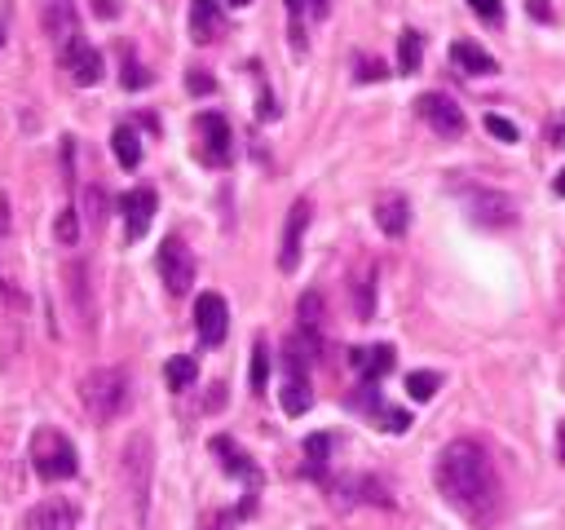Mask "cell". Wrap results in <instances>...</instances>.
<instances>
[{"label":"cell","mask_w":565,"mask_h":530,"mask_svg":"<svg viewBox=\"0 0 565 530\" xmlns=\"http://www.w3.org/2000/svg\"><path fill=\"white\" fill-rule=\"evenodd\" d=\"M437 491L442 500L473 526H490L504 508V491H499V473L490 464V455L468 438L446 442L442 455H437Z\"/></svg>","instance_id":"1"},{"label":"cell","mask_w":565,"mask_h":530,"mask_svg":"<svg viewBox=\"0 0 565 530\" xmlns=\"http://www.w3.org/2000/svg\"><path fill=\"white\" fill-rule=\"evenodd\" d=\"M80 398H84V407H89V416L106 424V420H115L124 407H129L133 380H129V371L124 367H98V371L84 376Z\"/></svg>","instance_id":"2"},{"label":"cell","mask_w":565,"mask_h":530,"mask_svg":"<svg viewBox=\"0 0 565 530\" xmlns=\"http://www.w3.org/2000/svg\"><path fill=\"white\" fill-rule=\"evenodd\" d=\"M31 464H36V473L45 477V482H67V477H76V469H80L76 447H71V438L58 429H40L36 438H31Z\"/></svg>","instance_id":"3"},{"label":"cell","mask_w":565,"mask_h":530,"mask_svg":"<svg viewBox=\"0 0 565 530\" xmlns=\"http://www.w3.org/2000/svg\"><path fill=\"white\" fill-rule=\"evenodd\" d=\"M283 411L287 416H305L309 402H314V389H309V354L301 349V336H292L283 349Z\"/></svg>","instance_id":"4"},{"label":"cell","mask_w":565,"mask_h":530,"mask_svg":"<svg viewBox=\"0 0 565 530\" xmlns=\"http://www.w3.org/2000/svg\"><path fill=\"white\" fill-rule=\"evenodd\" d=\"M464 208L477 226L486 230H504L517 221V204L504 195V190H490V186H468L464 190Z\"/></svg>","instance_id":"5"},{"label":"cell","mask_w":565,"mask_h":530,"mask_svg":"<svg viewBox=\"0 0 565 530\" xmlns=\"http://www.w3.org/2000/svg\"><path fill=\"white\" fill-rule=\"evenodd\" d=\"M159 274H164V288L173 296H186L195 283V257L177 235L164 239V248H159Z\"/></svg>","instance_id":"6"},{"label":"cell","mask_w":565,"mask_h":530,"mask_svg":"<svg viewBox=\"0 0 565 530\" xmlns=\"http://www.w3.org/2000/svg\"><path fill=\"white\" fill-rule=\"evenodd\" d=\"M415 111H420V120L429 124L437 137H464V129H468L464 111L446 98V93H424V98L415 102Z\"/></svg>","instance_id":"7"},{"label":"cell","mask_w":565,"mask_h":530,"mask_svg":"<svg viewBox=\"0 0 565 530\" xmlns=\"http://www.w3.org/2000/svg\"><path fill=\"white\" fill-rule=\"evenodd\" d=\"M124 477H129L137 517H146V495H151V438H133L124 447Z\"/></svg>","instance_id":"8"},{"label":"cell","mask_w":565,"mask_h":530,"mask_svg":"<svg viewBox=\"0 0 565 530\" xmlns=\"http://www.w3.org/2000/svg\"><path fill=\"white\" fill-rule=\"evenodd\" d=\"M195 332H199V345H221L230 332V310H226V296L217 292H204L195 301Z\"/></svg>","instance_id":"9"},{"label":"cell","mask_w":565,"mask_h":530,"mask_svg":"<svg viewBox=\"0 0 565 530\" xmlns=\"http://www.w3.org/2000/svg\"><path fill=\"white\" fill-rule=\"evenodd\" d=\"M62 53V67H67V76L80 84V89H89V84H98L102 80V53L89 45V40H80V36H71L67 45H58Z\"/></svg>","instance_id":"10"},{"label":"cell","mask_w":565,"mask_h":530,"mask_svg":"<svg viewBox=\"0 0 565 530\" xmlns=\"http://www.w3.org/2000/svg\"><path fill=\"white\" fill-rule=\"evenodd\" d=\"M199 137H204V142H199V159L226 168L230 164V124H226V115H217V111L199 115Z\"/></svg>","instance_id":"11"},{"label":"cell","mask_w":565,"mask_h":530,"mask_svg":"<svg viewBox=\"0 0 565 530\" xmlns=\"http://www.w3.org/2000/svg\"><path fill=\"white\" fill-rule=\"evenodd\" d=\"M309 230V199H296L292 208H287V226H283V243H279V270L292 274L296 265H301V239Z\"/></svg>","instance_id":"12"},{"label":"cell","mask_w":565,"mask_h":530,"mask_svg":"<svg viewBox=\"0 0 565 530\" xmlns=\"http://www.w3.org/2000/svg\"><path fill=\"white\" fill-rule=\"evenodd\" d=\"M120 208H124V235L129 239H142L146 230H151V221H155V190H129V195L120 199Z\"/></svg>","instance_id":"13"},{"label":"cell","mask_w":565,"mask_h":530,"mask_svg":"<svg viewBox=\"0 0 565 530\" xmlns=\"http://www.w3.org/2000/svg\"><path fill=\"white\" fill-rule=\"evenodd\" d=\"M212 451L221 455L226 473H234V477H243V482H248V495H252V504H257V491H261V473H257V464H252L248 455L234 447L230 438H212Z\"/></svg>","instance_id":"14"},{"label":"cell","mask_w":565,"mask_h":530,"mask_svg":"<svg viewBox=\"0 0 565 530\" xmlns=\"http://www.w3.org/2000/svg\"><path fill=\"white\" fill-rule=\"evenodd\" d=\"M23 530H76V508L67 500H45L27 513Z\"/></svg>","instance_id":"15"},{"label":"cell","mask_w":565,"mask_h":530,"mask_svg":"<svg viewBox=\"0 0 565 530\" xmlns=\"http://www.w3.org/2000/svg\"><path fill=\"white\" fill-rule=\"evenodd\" d=\"M376 226L385 230L389 239H402L411 226V204L402 195H380L376 199Z\"/></svg>","instance_id":"16"},{"label":"cell","mask_w":565,"mask_h":530,"mask_svg":"<svg viewBox=\"0 0 565 530\" xmlns=\"http://www.w3.org/2000/svg\"><path fill=\"white\" fill-rule=\"evenodd\" d=\"M349 363H354V371H358L362 380H367V385H376L380 376H389V371H393V349H389V345L354 349V354H349Z\"/></svg>","instance_id":"17"},{"label":"cell","mask_w":565,"mask_h":530,"mask_svg":"<svg viewBox=\"0 0 565 530\" xmlns=\"http://www.w3.org/2000/svg\"><path fill=\"white\" fill-rule=\"evenodd\" d=\"M451 58H455V67H460L464 76H495V71H499V62L490 58L482 45H473V40H455Z\"/></svg>","instance_id":"18"},{"label":"cell","mask_w":565,"mask_h":530,"mask_svg":"<svg viewBox=\"0 0 565 530\" xmlns=\"http://www.w3.org/2000/svg\"><path fill=\"white\" fill-rule=\"evenodd\" d=\"M221 5L217 0H195L190 5V36L199 40V45H208V40H217L221 36Z\"/></svg>","instance_id":"19"},{"label":"cell","mask_w":565,"mask_h":530,"mask_svg":"<svg viewBox=\"0 0 565 530\" xmlns=\"http://www.w3.org/2000/svg\"><path fill=\"white\" fill-rule=\"evenodd\" d=\"M111 151H115V159H120V168L142 164V142H137V133L129 129V124H120V129L111 133Z\"/></svg>","instance_id":"20"},{"label":"cell","mask_w":565,"mask_h":530,"mask_svg":"<svg viewBox=\"0 0 565 530\" xmlns=\"http://www.w3.org/2000/svg\"><path fill=\"white\" fill-rule=\"evenodd\" d=\"M349 292H354V310L358 318L367 323L371 314H376V270H362L354 283H349Z\"/></svg>","instance_id":"21"},{"label":"cell","mask_w":565,"mask_h":530,"mask_svg":"<svg viewBox=\"0 0 565 530\" xmlns=\"http://www.w3.org/2000/svg\"><path fill=\"white\" fill-rule=\"evenodd\" d=\"M420 58H424V36L407 27L398 36V71H407V76H411V71H420Z\"/></svg>","instance_id":"22"},{"label":"cell","mask_w":565,"mask_h":530,"mask_svg":"<svg viewBox=\"0 0 565 530\" xmlns=\"http://www.w3.org/2000/svg\"><path fill=\"white\" fill-rule=\"evenodd\" d=\"M323 296L318 292H305L301 301H296V318H301V332L305 336H318V327H323Z\"/></svg>","instance_id":"23"},{"label":"cell","mask_w":565,"mask_h":530,"mask_svg":"<svg viewBox=\"0 0 565 530\" xmlns=\"http://www.w3.org/2000/svg\"><path fill=\"white\" fill-rule=\"evenodd\" d=\"M327 451H332V438L327 433H314V438H305V469L314 477L327 473Z\"/></svg>","instance_id":"24"},{"label":"cell","mask_w":565,"mask_h":530,"mask_svg":"<svg viewBox=\"0 0 565 530\" xmlns=\"http://www.w3.org/2000/svg\"><path fill=\"white\" fill-rule=\"evenodd\" d=\"M164 376H168V385H173V389H190V385H195V376H199V363L190 354H177L173 363L164 367Z\"/></svg>","instance_id":"25"},{"label":"cell","mask_w":565,"mask_h":530,"mask_svg":"<svg viewBox=\"0 0 565 530\" xmlns=\"http://www.w3.org/2000/svg\"><path fill=\"white\" fill-rule=\"evenodd\" d=\"M437 385H442V376H437V371H411V376H407V394L415 402H429L437 394Z\"/></svg>","instance_id":"26"},{"label":"cell","mask_w":565,"mask_h":530,"mask_svg":"<svg viewBox=\"0 0 565 530\" xmlns=\"http://www.w3.org/2000/svg\"><path fill=\"white\" fill-rule=\"evenodd\" d=\"M53 235H58L62 248H76V239H80V217H76V208H62V212H58V226H53Z\"/></svg>","instance_id":"27"},{"label":"cell","mask_w":565,"mask_h":530,"mask_svg":"<svg viewBox=\"0 0 565 530\" xmlns=\"http://www.w3.org/2000/svg\"><path fill=\"white\" fill-rule=\"evenodd\" d=\"M265 380H270V349L257 345L252 349V389H257V394L265 389Z\"/></svg>","instance_id":"28"},{"label":"cell","mask_w":565,"mask_h":530,"mask_svg":"<svg viewBox=\"0 0 565 530\" xmlns=\"http://www.w3.org/2000/svg\"><path fill=\"white\" fill-rule=\"evenodd\" d=\"M468 9H473L477 18H486V23H499V18H504V5H499V0H468Z\"/></svg>","instance_id":"29"},{"label":"cell","mask_w":565,"mask_h":530,"mask_svg":"<svg viewBox=\"0 0 565 530\" xmlns=\"http://www.w3.org/2000/svg\"><path fill=\"white\" fill-rule=\"evenodd\" d=\"M486 129L499 137V142H517V124H508L504 115H486Z\"/></svg>","instance_id":"30"},{"label":"cell","mask_w":565,"mask_h":530,"mask_svg":"<svg viewBox=\"0 0 565 530\" xmlns=\"http://www.w3.org/2000/svg\"><path fill=\"white\" fill-rule=\"evenodd\" d=\"M146 80H151V76H146V71L142 67H137V62L133 58H124V89H142V84Z\"/></svg>","instance_id":"31"},{"label":"cell","mask_w":565,"mask_h":530,"mask_svg":"<svg viewBox=\"0 0 565 530\" xmlns=\"http://www.w3.org/2000/svg\"><path fill=\"white\" fill-rule=\"evenodd\" d=\"M199 530H234V513H221L217 508V513H208L204 522H199Z\"/></svg>","instance_id":"32"},{"label":"cell","mask_w":565,"mask_h":530,"mask_svg":"<svg viewBox=\"0 0 565 530\" xmlns=\"http://www.w3.org/2000/svg\"><path fill=\"white\" fill-rule=\"evenodd\" d=\"M380 76H385V67H380V62H362L358 80H380Z\"/></svg>","instance_id":"33"},{"label":"cell","mask_w":565,"mask_h":530,"mask_svg":"<svg viewBox=\"0 0 565 530\" xmlns=\"http://www.w3.org/2000/svg\"><path fill=\"white\" fill-rule=\"evenodd\" d=\"M526 9H530V14L539 18V23H548V18H552V9L543 5V0H526Z\"/></svg>","instance_id":"34"},{"label":"cell","mask_w":565,"mask_h":530,"mask_svg":"<svg viewBox=\"0 0 565 530\" xmlns=\"http://www.w3.org/2000/svg\"><path fill=\"white\" fill-rule=\"evenodd\" d=\"M186 84H190V93H212V80H208V76H199V71H195V76H190Z\"/></svg>","instance_id":"35"},{"label":"cell","mask_w":565,"mask_h":530,"mask_svg":"<svg viewBox=\"0 0 565 530\" xmlns=\"http://www.w3.org/2000/svg\"><path fill=\"white\" fill-rule=\"evenodd\" d=\"M552 190H557V195L565 199V168H561V173H557V177H552Z\"/></svg>","instance_id":"36"},{"label":"cell","mask_w":565,"mask_h":530,"mask_svg":"<svg viewBox=\"0 0 565 530\" xmlns=\"http://www.w3.org/2000/svg\"><path fill=\"white\" fill-rule=\"evenodd\" d=\"M287 9H292V18L301 23V9H305V0H287Z\"/></svg>","instance_id":"37"},{"label":"cell","mask_w":565,"mask_h":530,"mask_svg":"<svg viewBox=\"0 0 565 530\" xmlns=\"http://www.w3.org/2000/svg\"><path fill=\"white\" fill-rule=\"evenodd\" d=\"M309 9H314V18H323L327 14V0H309Z\"/></svg>","instance_id":"38"},{"label":"cell","mask_w":565,"mask_h":530,"mask_svg":"<svg viewBox=\"0 0 565 530\" xmlns=\"http://www.w3.org/2000/svg\"><path fill=\"white\" fill-rule=\"evenodd\" d=\"M557 442H561V464H565V420L557 424Z\"/></svg>","instance_id":"39"},{"label":"cell","mask_w":565,"mask_h":530,"mask_svg":"<svg viewBox=\"0 0 565 530\" xmlns=\"http://www.w3.org/2000/svg\"><path fill=\"white\" fill-rule=\"evenodd\" d=\"M226 5H252V0H226Z\"/></svg>","instance_id":"40"}]
</instances>
